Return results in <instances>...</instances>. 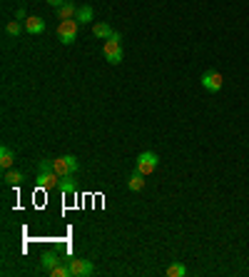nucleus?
<instances>
[{
	"label": "nucleus",
	"mask_w": 249,
	"mask_h": 277,
	"mask_svg": "<svg viewBox=\"0 0 249 277\" xmlns=\"http://www.w3.org/2000/svg\"><path fill=\"white\" fill-rule=\"evenodd\" d=\"M53 170L60 175V178H72L77 170H80V162L75 155H62V157H55L53 160Z\"/></svg>",
	"instance_id": "f257e3e1"
},
{
	"label": "nucleus",
	"mask_w": 249,
	"mask_h": 277,
	"mask_svg": "<svg viewBox=\"0 0 249 277\" xmlns=\"http://www.w3.org/2000/svg\"><path fill=\"white\" fill-rule=\"evenodd\" d=\"M157 165H159V157H157V153H152V150L140 153V155H137V160H135V170H137V172H142L145 178H147L150 172H155Z\"/></svg>",
	"instance_id": "f03ea898"
},
{
	"label": "nucleus",
	"mask_w": 249,
	"mask_h": 277,
	"mask_svg": "<svg viewBox=\"0 0 249 277\" xmlns=\"http://www.w3.org/2000/svg\"><path fill=\"white\" fill-rule=\"evenodd\" d=\"M105 60L110 65H120L122 62V48H120V32H115L112 38L105 40Z\"/></svg>",
	"instance_id": "7ed1b4c3"
},
{
	"label": "nucleus",
	"mask_w": 249,
	"mask_h": 277,
	"mask_svg": "<svg viewBox=\"0 0 249 277\" xmlns=\"http://www.w3.org/2000/svg\"><path fill=\"white\" fill-rule=\"evenodd\" d=\"M77 30H80V23L72 18V20H62L58 25V38H60L62 45H72L75 38H77Z\"/></svg>",
	"instance_id": "20e7f679"
},
{
	"label": "nucleus",
	"mask_w": 249,
	"mask_h": 277,
	"mask_svg": "<svg viewBox=\"0 0 249 277\" xmlns=\"http://www.w3.org/2000/svg\"><path fill=\"white\" fill-rule=\"evenodd\" d=\"M199 83H202V88L207 92H219L222 85H224V78H222V73H217V70H207V73H202Z\"/></svg>",
	"instance_id": "39448f33"
},
{
	"label": "nucleus",
	"mask_w": 249,
	"mask_h": 277,
	"mask_svg": "<svg viewBox=\"0 0 249 277\" xmlns=\"http://www.w3.org/2000/svg\"><path fill=\"white\" fill-rule=\"evenodd\" d=\"M58 180H60V175L55 170H40L37 178H35V187H40V190H55Z\"/></svg>",
	"instance_id": "423d86ee"
},
{
	"label": "nucleus",
	"mask_w": 249,
	"mask_h": 277,
	"mask_svg": "<svg viewBox=\"0 0 249 277\" xmlns=\"http://www.w3.org/2000/svg\"><path fill=\"white\" fill-rule=\"evenodd\" d=\"M70 262V270L75 277H90L95 275V265L90 260H82V257H75V260H67Z\"/></svg>",
	"instance_id": "0eeeda50"
},
{
	"label": "nucleus",
	"mask_w": 249,
	"mask_h": 277,
	"mask_svg": "<svg viewBox=\"0 0 249 277\" xmlns=\"http://www.w3.org/2000/svg\"><path fill=\"white\" fill-rule=\"evenodd\" d=\"M75 20L80 23V25H88V23H93L95 20V13L90 5H80L77 8V13H75Z\"/></svg>",
	"instance_id": "6e6552de"
},
{
	"label": "nucleus",
	"mask_w": 249,
	"mask_h": 277,
	"mask_svg": "<svg viewBox=\"0 0 249 277\" xmlns=\"http://www.w3.org/2000/svg\"><path fill=\"white\" fill-rule=\"evenodd\" d=\"M25 30L30 32V35H40V32L45 30V20L32 15V18H28V20H25Z\"/></svg>",
	"instance_id": "1a4fd4ad"
},
{
	"label": "nucleus",
	"mask_w": 249,
	"mask_h": 277,
	"mask_svg": "<svg viewBox=\"0 0 249 277\" xmlns=\"http://www.w3.org/2000/svg\"><path fill=\"white\" fill-rule=\"evenodd\" d=\"M13 162H15V153H13L8 145H3V148H0V165H3L5 170H10Z\"/></svg>",
	"instance_id": "9d476101"
},
{
	"label": "nucleus",
	"mask_w": 249,
	"mask_h": 277,
	"mask_svg": "<svg viewBox=\"0 0 249 277\" xmlns=\"http://www.w3.org/2000/svg\"><path fill=\"white\" fill-rule=\"evenodd\" d=\"M3 180H5V185H20L25 180V172L23 170H5Z\"/></svg>",
	"instance_id": "9b49d317"
},
{
	"label": "nucleus",
	"mask_w": 249,
	"mask_h": 277,
	"mask_svg": "<svg viewBox=\"0 0 249 277\" xmlns=\"http://www.w3.org/2000/svg\"><path fill=\"white\" fill-rule=\"evenodd\" d=\"M127 187H130V190H132V192H140V190H142V187H145V175H142V172H137V170H135V172H132V175H130V180H127Z\"/></svg>",
	"instance_id": "f8f14e48"
},
{
	"label": "nucleus",
	"mask_w": 249,
	"mask_h": 277,
	"mask_svg": "<svg viewBox=\"0 0 249 277\" xmlns=\"http://www.w3.org/2000/svg\"><path fill=\"white\" fill-rule=\"evenodd\" d=\"M93 35H95V38L107 40V38H112V35H115V30H112L107 23H95V25H93Z\"/></svg>",
	"instance_id": "ddd939ff"
},
{
	"label": "nucleus",
	"mask_w": 249,
	"mask_h": 277,
	"mask_svg": "<svg viewBox=\"0 0 249 277\" xmlns=\"http://www.w3.org/2000/svg\"><path fill=\"white\" fill-rule=\"evenodd\" d=\"M75 13H77V8H75L72 3H62L60 8H58V18H60V20H72Z\"/></svg>",
	"instance_id": "4468645a"
},
{
	"label": "nucleus",
	"mask_w": 249,
	"mask_h": 277,
	"mask_svg": "<svg viewBox=\"0 0 249 277\" xmlns=\"http://www.w3.org/2000/svg\"><path fill=\"white\" fill-rule=\"evenodd\" d=\"M55 190H60L62 195H72V192H77V187H75V183H72V178H60Z\"/></svg>",
	"instance_id": "2eb2a0df"
},
{
	"label": "nucleus",
	"mask_w": 249,
	"mask_h": 277,
	"mask_svg": "<svg viewBox=\"0 0 249 277\" xmlns=\"http://www.w3.org/2000/svg\"><path fill=\"white\" fill-rule=\"evenodd\" d=\"M58 262H62L58 252H45V255H43V267H45L48 272H50V270H53V267H55Z\"/></svg>",
	"instance_id": "dca6fc26"
},
{
	"label": "nucleus",
	"mask_w": 249,
	"mask_h": 277,
	"mask_svg": "<svg viewBox=\"0 0 249 277\" xmlns=\"http://www.w3.org/2000/svg\"><path fill=\"white\" fill-rule=\"evenodd\" d=\"M53 277H72V270H70V262H58L53 270H50Z\"/></svg>",
	"instance_id": "f3484780"
},
{
	"label": "nucleus",
	"mask_w": 249,
	"mask_h": 277,
	"mask_svg": "<svg viewBox=\"0 0 249 277\" xmlns=\"http://www.w3.org/2000/svg\"><path fill=\"white\" fill-rule=\"evenodd\" d=\"M167 275H170V277H185L187 275V267H185V265H180V262H172V265L167 267Z\"/></svg>",
	"instance_id": "a211bd4d"
},
{
	"label": "nucleus",
	"mask_w": 249,
	"mask_h": 277,
	"mask_svg": "<svg viewBox=\"0 0 249 277\" xmlns=\"http://www.w3.org/2000/svg\"><path fill=\"white\" fill-rule=\"evenodd\" d=\"M20 30H23V28H20V23H18V20H10V23L5 25V32H8V35H15V38H18Z\"/></svg>",
	"instance_id": "6ab92c4d"
},
{
	"label": "nucleus",
	"mask_w": 249,
	"mask_h": 277,
	"mask_svg": "<svg viewBox=\"0 0 249 277\" xmlns=\"http://www.w3.org/2000/svg\"><path fill=\"white\" fill-rule=\"evenodd\" d=\"M15 20H28V18H25V8H18V10H15Z\"/></svg>",
	"instance_id": "aec40b11"
},
{
	"label": "nucleus",
	"mask_w": 249,
	"mask_h": 277,
	"mask_svg": "<svg viewBox=\"0 0 249 277\" xmlns=\"http://www.w3.org/2000/svg\"><path fill=\"white\" fill-rule=\"evenodd\" d=\"M45 3H48V5H53V8H60L65 0H45Z\"/></svg>",
	"instance_id": "412c9836"
}]
</instances>
